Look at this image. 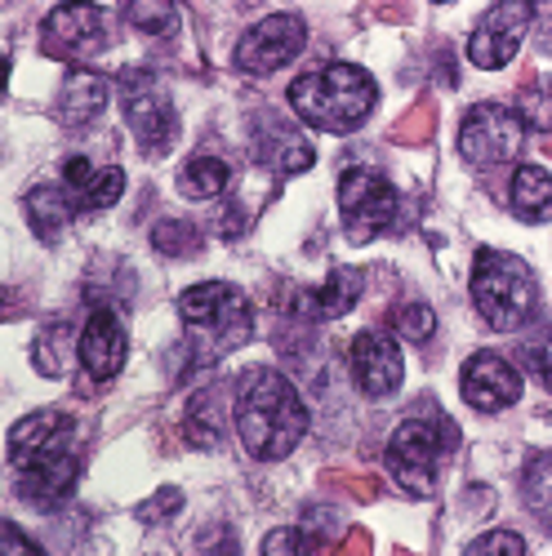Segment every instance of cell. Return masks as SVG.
Masks as SVG:
<instances>
[{"mask_svg": "<svg viewBox=\"0 0 552 556\" xmlns=\"http://www.w3.org/2000/svg\"><path fill=\"white\" fill-rule=\"evenodd\" d=\"M397 210H401V197L384 174L361 169V165L343 169V178H339V218H343V231H348L352 245H365V241H375L379 231H388L397 223Z\"/></svg>", "mask_w": 552, "mask_h": 556, "instance_id": "obj_5", "label": "cell"}, {"mask_svg": "<svg viewBox=\"0 0 552 556\" xmlns=\"http://www.w3.org/2000/svg\"><path fill=\"white\" fill-rule=\"evenodd\" d=\"M259 161L276 165L281 174H303V169H312V148L303 143L294 129L276 125V129H272V143H259Z\"/></svg>", "mask_w": 552, "mask_h": 556, "instance_id": "obj_24", "label": "cell"}, {"mask_svg": "<svg viewBox=\"0 0 552 556\" xmlns=\"http://www.w3.org/2000/svg\"><path fill=\"white\" fill-rule=\"evenodd\" d=\"M335 547H343V552H365V547H371V539H365V534L356 530V534H348V539H343V543H335Z\"/></svg>", "mask_w": 552, "mask_h": 556, "instance_id": "obj_34", "label": "cell"}, {"mask_svg": "<svg viewBox=\"0 0 552 556\" xmlns=\"http://www.w3.org/2000/svg\"><path fill=\"white\" fill-rule=\"evenodd\" d=\"M316 547H326V543H321L308 526H290V530H272L267 539H263V552H316Z\"/></svg>", "mask_w": 552, "mask_h": 556, "instance_id": "obj_32", "label": "cell"}, {"mask_svg": "<svg viewBox=\"0 0 552 556\" xmlns=\"http://www.w3.org/2000/svg\"><path fill=\"white\" fill-rule=\"evenodd\" d=\"M361 290H365V276L356 267H335L326 276V286H321L316 294H308V303L316 307V316H343V312L356 307Z\"/></svg>", "mask_w": 552, "mask_h": 556, "instance_id": "obj_21", "label": "cell"}, {"mask_svg": "<svg viewBox=\"0 0 552 556\" xmlns=\"http://www.w3.org/2000/svg\"><path fill=\"white\" fill-rule=\"evenodd\" d=\"M459 392L464 401L481 414H494V409H509L517 405L522 396V375L503 361L499 352H477L464 361V375H459Z\"/></svg>", "mask_w": 552, "mask_h": 556, "instance_id": "obj_14", "label": "cell"}, {"mask_svg": "<svg viewBox=\"0 0 552 556\" xmlns=\"http://www.w3.org/2000/svg\"><path fill=\"white\" fill-rule=\"evenodd\" d=\"M121 108H125V125L138 138V148L148 156H165L178 138V116L174 103L165 94V85L148 72H129L121 76Z\"/></svg>", "mask_w": 552, "mask_h": 556, "instance_id": "obj_7", "label": "cell"}, {"mask_svg": "<svg viewBox=\"0 0 552 556\" xmlns=\"http://www.w3.org/2000/svg\"><path fill=\"white\" fill-rule=\"evenodd\" d=\"M535 5H539V0H499V5H490V10L477 18L473 40H468L473 67H481V72L509 67L513 54L522 50L530 23H535Z\"/></svg>", "mask_w": 552, "mask_h": 556, "instance_id": "obj_10", "label": "cell"}, {"mask_svg": "<svg viewBox=\"0 0 552 556\" xmlns=\"http://www.w3.org/2000/svg\"><path fill=\"white\" fill-rule=\"evenodd\" d=\"M441 454H446V445H441V424H432V419H405V424L392 432L388 450H384L392 481H397L410 498H432V494H437Z\"/></svg>", "mask_w": 552, "mask_h": 556, "instance_id": "obj_6", "label": "cell"}, {"mask_svg": "<svg viewBox=\"0 0 552 556\" xmlns=\"http://www.w3.org/2000/svg\"><path fill=\"white\" fill-rule=\"evenodd\" d=\"M468 552H473V556H486V552L517 556V552H526V539H522V534H513V530H494V534L473 539V543H468Z\"/></svg>", "mask_w": 552, "mask_h": 556, "instance_id": "obj_33", "label": "cell"}, {"mask_svg": "<svg viewBox=\"0 0 552 556\" xmlns=\"http://www.w3.org/2000/svg\"><path fill=\"white\" fill-rule=\"evenodd\" d=\"M237 437L263 463L286 458L308 437V405L299 388L276 369H250L237 392Z\"/></svg>", "mask_w": 552, "mask_h": 556, "instance_id": "obj_1", "label": "cell"}, {"mask_svg": "<svg viewBox=\"0 0 552 556\" xmlns=\"http://www.w3.org/2000/svg\"><path fill=\"white\" fill-rule=\"evenodd\" d=\"M108 99H112V89H108V80L103 76H95V72H72L67 80H63V94H59V125H67V129H80V125H89V121H99V112L108 108Z\"/></svg>", "mask_w": 552, "mask_h": 556, "instance_id": "obj_18", "label": "cell"}, {"mask_svg": "<svg viewBox=\"0 0 552 556\" xmlns=\"http://www.w3.org/2000/svg\"><path fill=\"white\" fill-rule=\"evenodd\" d=\"M375 99L379 89L371 72H361L356 63H330L290 85V108L299 112V121L326 134H352L356 125H365V116L375 112Z\"/></svg>", "mask_w": 552, "mask_h": 556, "instance_id": "obj_2", "label": "cell"}, {"mask_svg": "<svg viewBox=\"0 0 552 556\" xmlns=\"http://www.w3.org/2000/svg\"><path fill=\"white\" fill-rule=\"evenodd\" d=\"M223 428H227V419H223V388L197 392L192 405H188V441L201 445V450H214L223 441Z\"/></svg>", "mask_w": 552, "mask_h": 556, "instance_id": "obj_22", "label": "cell"}, {"mask_svg": "<svg viewBox=\"0 0 552 556\" xmlns=\"http://www.w3.org/2000/svg\"><path fill=\"white\" fill-rule=\"evenodd\" d=\"M522 361L530 365V375L552 392V326L522 343Z\"/></svg>", "mask_w": 552, "mask_h": 556, "instance_id": "obj_30", "label": "cell"}, {"mask_svg": "<svg viewBox=\"0 0 552 556\" xmlns=\"http://www.w3.org/2000/svg\"><path fill=\"white\" fill-rule=\"evenodd\" d=\"M227 182H233V169H227V161H218V156H197V161L183 165V174H178L183 197H192V201L218 197Z\"/></svg>", "mask_w": 552, "mask_h": 556, "instance_id": "obj_23", "label": "cell"}, {"mask_svg": "<svg viewBox=\"0 0 552 556\" xmlns=\"http://www.w3.org/2000/svg\"><path fill=\"white\" fill-rule=\"evenodd\" d=\"M63 188L72 192L76 210H108L125 192V174L116 165H95L85 156H72L63 169Z\"/></svg>", "mask_w": 552, "mask_h": 556, "instance_id": "obj_17", "label": "cell"}, {"mask_svg": "<svg viewBox=\"0 0 552 556\" xmlns=\"http://www.w3.org/2000/svg\"><path fill=\"white\" fill-rule=\"evenodd\" d=\"M509 201H513V214L526 218V223L552 218V174L539 169V165H522V169L513 174Z\"/></svg>", "mask_w": 552, "mask_h": 556, "instance_id": "obj_20", "label": "cell"}, {"mask_svg": "<svg viewBox=\"0 0 552 556\" xmlns=\"http://www.w3.org/2000/svg\"><path fill=\"white\" fill-rule=\"evenodd\" d=\"M121 14L148 36H170L178 27V0H121Z\"/></svg>", "mask_w": 552, "mask_h": 556, "instance_id": "obj_26", "label": "cell"}, {"mask_svg": "<svg viewBox=\"0 0 552 556\" xmlns=\"http://www.w3.org/2000/svg\"><path fill=\"white\" fill-rule=\"evenodd\" d=\"M526 143V116L499 103H477L464 112V125H459V152L464 161H473L477 169L503 165L513 161Z\"/></svg>", "mask_w": 552, "mask_h": 556, "instance_id": "obj_8", "label": "cell"}, {"mask_svg": "<svg viewBox=\"0 0 552 556\" xmlns=\"http://www.w3.org/2000/svg\"><path fill=\"white\" fill-rule=\"evenodd\" d=\"M543 148H548V156H552V138H548V143H543Z\"/></svg>", "mask_w": 552, "mask_h": 556, "instance_id": "obj_36", "label": "cell"}, {"mask_svg": "<svg viewBox=\"0 0 552 556\" xmlns=\"http://www.w3.org/2000/svg\"><path fill=\"white\" fill-rule=\"evenodd\" d=\"M152 245L165 254V258H188L201 250V237H197V227L192 223H178V218H165L152 227Z\"/></svg>", "mask_w": 552, "mask_h": 556, "instance_id": "obj_27", "label": "cell"}, {"mask_svg": "<svg viewBox=\"0 0 552 556\" xmlns=\"http://www.w3.org/2000/svg\"><path fill=\"white\" fill-rule=\"evenodd\" d=\"M14 472H18V494L32 507H45V513H50V507H59L63 498H72V490L80 481V454H76V445H63L54 454H40V458L23 463Z\"/></svg>", "mask_w": 552, "mask_h": 556, "instance_id": "obj_15", "label": "cell"}, {"mask_svg": "<svg viewBox=\"0 0 552 556\" xmlns=\"http://www.w3.org/2000/svg\"><path fill=\"white\" fill-rule=\"evenodd\" d=\"M63 339H67V326H54L36 339V369L40 375H63Z\"/></svg>", "mask_w": 552, "mask_h": 556, "instance_id": "obj_31", "label": "cell"}, {"mask_svg": "<svg viewBox=\"0 0 552 556\" xmlns=\"http://www.w3.org/2000/svg\"><path fill=\"white\" fill-rule=\"evenodd\" d=\"M303 40H308V23L299 14H267L237 40V67L250 76H272L276 67L299 59Z\"/></svg>", "mask_w": 552, "mask_h": 556, "instance_id": "obj_11", "label": "cell"}, {"mask_svg": "<svg viewBox=\"0 0 552 556\" xmlns=\"http://www.w3.org/2000/svg\"><path fill=\"white\" fill-rule=\"evenodd\" d=\"M432 125H437V112H432V103L424 99V103H414V108L392 125V143L419 148V143H428V138H432Z\"/></svg>", "mask_w": 552, "mask_h": 556, "instance_id": "obj_29", "label": "cell"}, {"mask_svg": "<svg viewBox=\"0 0 552 556\" xmlns=\"http://www.w3.org/2000/svg\"><path fill=\"white\" fill-rule=\"evenodd\" d=\"M5 547H23V552H36V547H32V543H27V539H23V534H18L10 521H5Z\"/></svg>", "mask_w": 552, "mask_h": 556, "instance_id": "obj_35", "label": "cell"}, {"mask_svg": "<svg viewBox=\"0 0 552 556\" xmlns=\"http://www.w3.org/2000/svg\"><path fill=\"white\" fill-rule=\"evenodd\" d=\"M522 498L539 521H552V450L535 454L526 463V477H522Z\"/></svg>", "mask_w": 552, "mask_h": 556, "instance_id": "obj_25", "label": "cell"}, {"mask_svg": "<svg viewBox=\"0 0 552 556\" xmlns=\"http://www.w3.org/2000/svg\"><path fill=\"white\" fill-rule=\"evenodd\" d=\"M437 5H446V0H437Z\"/></svg>", "mask_w": 552, "mask_h": 556, "instance_id": "obj_37", "label": "cell"}, {"mask_svg": "<svg viewBox=\"0 0 552 556\" xmlns=\"http://www.w3.org/2000/svg\"><path fill=\"white\" fill-rule=\"evenodd\" d=\"M40 45H45V54L63 63L95 59L112 45V18L99 5H89V0H67V5H59L45 18Z\"/></svg>", "mask_w": 552, "mask_h": 556, "instance_id": "obj_9", "label": "cell"}, {"mask_svg": "<svg viewBox=\"0 0 552 556\" xmlns=\"http://www.w3.org/2000/svg\"><path fill=\"white\" fill-rule=\"evenodd\" d=\"M392 330L405 343H428L437 330V316L428 303H401V307H392Z\"/></svg>", "mask_w": 552, "mask_h": 556, "instance_id": "obj_28", "label": "cell"}, {"mask_svg": "<svg viewBox=\"0 0 552 556\" xmlns=\"http://www.w3.org/2000/svg\"><path fill=\"white\" fill-rule=\"evenodd\" d=\"M23 210H27V223L36 227L40 241H54L59 231L80 214L67 188H32L27 201H23Z\"/></svg>", "mask_w": 552, "mask_h": 556, "instance_id": "obj_19", "label": "cell"}, {"mask_svg": "<svg viewBox=\"0 0 552 556\" xmlns=\"http://www.w3.org/2000/svg\"><path fill=\"white\" fill-rule=\"evenodd\" d=\"M63 445H76V424L63 409H36L10 428V468H23V463L54 454Z\"/></svg>", "mask_w": 552, "mask_h": 556, "instance_id": "obj_16", "label": "cell"}, {"mask_svg": "<svg viewBox=\"0 0 552 556\" xmlns=\"http://www.w3.org/2000/svg\"><path fill=\"white\" fill-rule=\"evenodd\" d=\"M539 303V286L535 271L526 267V258L503 254V250H481L477 267H473V307L490 330L513 334L535 316Z\"/></svg>", "mask_w": 552, "mask_h": 556, "instance_id": "obj_4", "label": "cell"}, {"mask_svg": "<svg viewBox=\"0 0 552 556\" xmlns=\"http://www.w3.org/2000/svg\"><path fill=\"white\" fill-rule=\"evenodd\" d=\"M125 352H129V334H125V320L112 312V307H95L85 320V330L76 339V356H80V369L95 383H108L121 375L125 365Z\"/></svg>", "mask_w": 552, "mask_h": 556, "instance_id": "obj_12", "label": "cell"}, {"mask_svg": "<svg viewBox=\"0 0 552 556\" xmlns=\"http://www.w3.org/2000/svg\"><path fill=\"white\" fill-rule=\"evenodd\" d=\"M352 379H356V388L365 392V396H392L397 388H401V379H405V361H401V348H397V339L392 334H384V330H361L356 339H352Z\"/></svg>", "mask_w": 552, "mask_h": 556, "instance_id": "obj_13", "label": "cell"}, {"mask_svg": "<svg viewBox=\"0 0 552 556\" xmlns=\"http://www.w3.org/2000/svg\"><path fill=\"white\" fill-rule=\"evenodd\" d=\"M178 316L188 326V348L197 365H214L218 356L237 352L254 334V312L250 299L237 286L223 281H201L178 299Z\"/></svg>", "mask_w": 552, "mask_h": 556, "instance_id": "obj_3", "label": "cell"}]
</instances>
